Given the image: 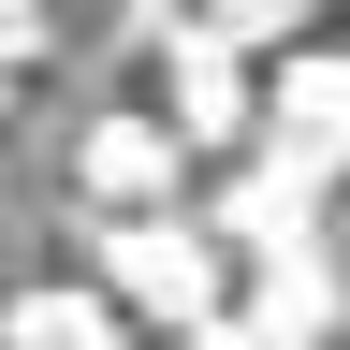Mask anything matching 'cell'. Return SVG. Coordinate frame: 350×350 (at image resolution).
Instances as JSON below:
<instances>
[{"instance_id":"obj_4","label":"cell","mask_w":350,"mask_h":350,"mask_svg":"<svg viewBox=\"0 0 350 350\" xmlns=\"http://www.w3.org/2000/svg\"><path fill=\"white\" fill-rule=\"evenodd\" d=\"M262 146H292L306 175H350V59L336 44L262 59Z\"/></svg>"},{"instance_id":"obj_8","label":"cell","mask_w":350,"mask_h":350,"mask_svg":"<svg viewBox=\"0 0 350 350\" xmlns=\"http://www.w3.org/2000/svg\"><path fill=\"white\" fill-rule=\"evenodd\" d=\"M175 350H278V336H262L248 306H204V321H175Z\"/></svg>"},{"instance_id":"obj_3","label":"cell","mask_w":350,"mask_h":350,"mask_svg":"<svg viewBox=\"0 0 350 350\" xmlns=\"http://www.w3.org/2000/svg\"><path fill=\"white\" fill-rule=\"evenodd\" d=\"M219 234H234L248 262H278V248H336V219H321V175H306L292 146H248V175H219Z\"/></svg>"},{"instance_id":"obj_7","label":"cell","mask_w":350,"mask_h":350,"mask_svg":"<svg viewBox=\"0 0 350 350\" xmlns=\"http://www.w3.org/2000/svg\"><path fill=\"white\" fill-rule=\"evenodd\" d=\"M204 29H219V44H248V59H292V44L321 29V0H204Z\"/></svg>"},{"instance_id":"obj_5","label":"cell","mask_w":350,"mask_h":350,"mask_svg":"<svg viewBox=\"0 0 350 350\" xmlns=\"http://www.w3.org/2000/svg\"><path fill=\"white\" fill-rule=\"evenodd\" d=\"M175 161H190L175 117H88L73 131V190L88 204H175Z\"/></svg>"},{"instance_id":"obj_2","label":"cell","mask_w":350,"mask_h":350,"mask_svg":"<svg viewBox=\"0 0 350 350\" xmlns=\"http://www.w3.org/2000/svg\"><path fill=\"white\" fill-rule=\"evenodd\" d=\"M161 117L190 131V146H219V161L262 146V59H248V44H219V29L190 15V29H175V73H161Z\"/></svg>"},{"instance_id":"obj_6","label":"cell","mask_w":350,"mask_h":350,"mask_svg":"<svg viewBox=\"0 0 350 350\" xmlns=\"http://www.w3.org/2000/svg\"><path fill=\"white\" fill-rule=\"evenodd\" d=\"M0 350H131V306L88 278H44V292H0Z\"/></svg>"},{"instance_id":"obj_10","label":"cell","mask_w":350,"mask_h":350,"mask_svg":"<svg viewBox=\"0 0 350 350\" xmlns=\"http://www.w3.org/2000/svg\"><path fill=\"white\" fill-rule=\"evenodd\" d=\"M336 262H350V175H336Z\"/></svg>"},{"instance_id":"obj_9","label":"cell","mask_w":350,"mask_h":350,"mask_svg":"<svg viewBox=\"0 0 350 350\" xmlns=\"http://www.w3.org/2000/svg\"><path fill=\"white\" fill-rule=\"evenodd\" d=\"M15 73H29V44H15V29H0V117H15Z\"/></svg>"},{"instance_id":"obj_1","label":"cell","mask_w":350,"mask_h":350,"mask_svg":"<svg viewBox=\"0 0 350 350\" xmlns=\"http://www.w3.org/2000/svg\"><path fill=\"white\" fill-rule=\"evenodd\" d=\"M219 262H234L219 219H175V204H88V278H103L131 321H204V306H219Z\"/></svg>"}]
</instances>
